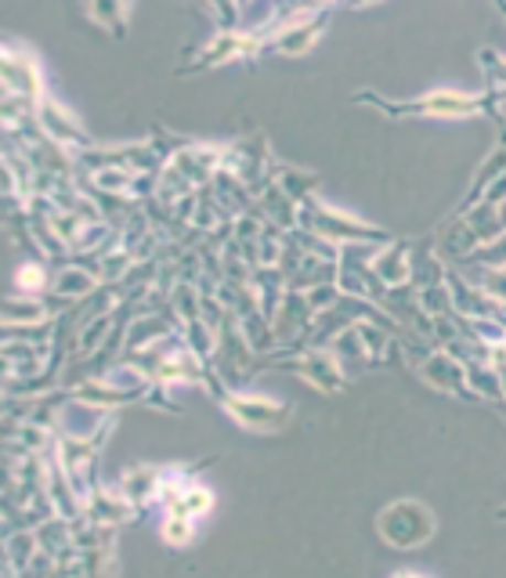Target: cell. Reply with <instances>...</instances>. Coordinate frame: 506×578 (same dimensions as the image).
I'll list each match as a JSON object with an SVG mask.
<instances>
[{"instance_id":"1","label":"cell","mask_w":506,"mask_h":578,"mask_svg":"<svg viewBox=\"0 0 506 578\" xmlns=\"http://www.w3.org/2000/svg\"><path fill=\"white\" fill-rule=\"evenodd\" d=\"M355 101L373 105L391 120H471V116H492L499 120V105L506 101V95L499 90H456V87H438L427 90L420 98H384L373 95V90H362L355 95Z\"/></svg>"},{"instance_id":"2","label":"cell","mask_w":506,"mask_h":578,"mask_svg":"<svg viewBox=\"0 0 506 578\" xmlns=\"http://www.w3.org/2000/svg\"><path fill=\"white\" fill-rule=\"evenodd\" d=\"M376 532L387 546L395 549H420L434 538V514L431 506L420 503V499H398V503L384 506L380 517H376Z\"/></svg>"},{"instance_id":"3","label":"cell","mask_w":506,"mask_h":578,"mask_svg":"<svg viewBox=\"0 0 506 578\" xmlns=\"http://www.w3.org/2000/svg\"><path fill=\"white\" fill-rule=\"evenodd\" d=\"M409 243H387L373 254V275L384 282V289H409L412 282V254Z\"/></svg>"},{"instance_id":"4","label":"cell","mask_w":506,"mask_h":578,"mask_svg":"<svg viewBox=\"0 0 506 578\" xmlns=\"http://www.w3.org/2000/svg\"><path fill=\"white\" fill-rule=\"evenodd\" d=\"M420 376L431 387H438V390H449V394H460V398H471V390H466V365H460L456 351H434L431 358L420 365Z\"/></svg>"},{"instance_id":"5","label":"cell","mask_w":506,"mask_h":578,"mask_svg":"<svg viewBox=\"0 0 506 578\" xmlns=\"http://www.w3.org/2000/svg\"><path fill=\"white\" fill-rule=\"evenodd\" d=\"M228 409L239 424L254 427V430H276L282 419L290 416V405L268 402V398H228Z\"/></svg>"},{"instance_id":"6","label":"cell","mask_w":506,"mask_h":578,"mask_svg":"<svg viewBox=\"0 0 506 578\" xmlns=\"http://www.w3.org/2000/svg\"><path fill=\"white\" fill-rule=\"evenodd\" d=\"M192 517H171V521H166L163 524V538H166V543H171V546H181V543H189V538H192V524H189Z\"/></svg>"},{"instance_id":"7","label":"cell","mask_w":506,"mask_h":578,"mask_svg":"<svg viewBox=\"0 0 506 578\" xmlns=\"http://www.w3.org/2000/svg\"><path fill=\"white\" fill-rule=\"evenodd\" d=\"M395 578H423V575H412V571H401V575H395Z\"/></svg>"},{"instance_id":"8","label":"cell","mask_w":506,"mask_h":578,"mask_svg":"<svg viewBox=\"0 0 506 578\" xmlns=\"http://www.w3.org/2000/svg\"><path fill=\"white\" fill-rule=\"evenodd\" d=\"M499 517H506V506H503V510H499Z\"/></svg>"}]
</instances>
